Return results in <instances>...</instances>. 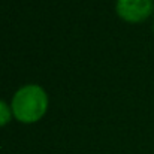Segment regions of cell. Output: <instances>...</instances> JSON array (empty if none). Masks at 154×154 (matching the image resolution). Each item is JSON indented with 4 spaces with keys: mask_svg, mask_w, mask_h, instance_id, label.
<instances>
[{
    "mask_svg": "<svg viewBox=\"0 0 154 154\" xmlns=\"http://www.w3.org/2000/svg\"><path fill=\"white\" fill-rule=\"evenodd\" d=\"M48 106V97L45 90L38 84H27L20 87L11 103L14 115L24 123H33L39 120Z\"/></svg>",
    "mask_w": 154,
    "mask_h": 154,
    "instance_id": "1",
    "label": "cell"
},
{
    "mask_svg": "<svg viewBox=\"0 0 154 154\" xmlns=\"http://www.w3.org/2000/svg\"><path fill=\"white\" fill-rule=\"evenodd\" d=\"M115 9L123 20L138 23L151 15L154 3L153 0H117Z\"/></svg>",
    "mask_w": 154,
    "mask_h": 154,
    "instance_id": "2",
    "label": "cell"
},
{
    "mask_svg": "<svg viewBox=\"0 0 154 154\" xmlns=\"http://www.w3.org/2000/svg\"><path fill=\"white\" fill-rule=\"evenodd\" d=\"M11 115H12V109L3 100H0V126L6 124L11 120Z\"/></svg>",
    "mask_w": 154,
    "mask_h": 154,
    "instance_id": "3",
    "label": "cell"
}]
</instances>
